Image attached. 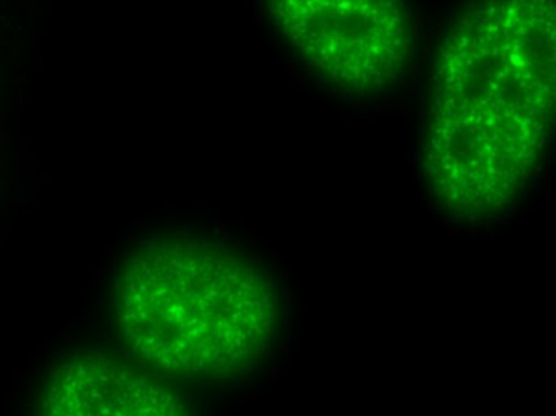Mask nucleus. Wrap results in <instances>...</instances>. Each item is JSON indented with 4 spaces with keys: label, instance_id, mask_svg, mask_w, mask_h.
<instances>
[{
    "label": "nucleus",
    "instance_id": "7ed1b4c3",
    "mask_svg": "<svg viewBox=\"0 0 556 416\" xmlns=\"http://www.w3.org/2000/svg\"><path fill=\"white\" fill-rule=\"evenodd\" d=\"M288 43L348 92L392 86L408 66L413 28L403 0H266Z\"/></svg>",
    "mask_w": 556,
    "mask_h": 416
},
{
    "label": "nucleus",
    "instance_id": "f03ea898",
    "mask_svg": "<svg viewBox=\"0 0 556 416\" xmlns=\"http://www.w3.org/2000/svg\"><path fill=\"white\" fill-rule=\"evenodd\" d=\"M116 317L129 346L159 369L229 377L268 351L278 295L252 263L198 240H165L123 273Z\"/></svg>",
    "mask_w": 556,
    "mask_h": 416
},
{
    "label": "nucleus",
    "instance_id": "20e7f679",
    "mask_svg": "<svg viewBox=\"0 0 556 416\" xmlns=\"http://www.w3.org/2000/svg\"><path fill=\"white\" fill-rule=\"evenodd\" d=\"M38 416L188 415L167 387L141 370L102 354H80L54 370Z\"/></svg>",
    "mask_w": 556,
    "mask_h": 416
},
{
    "label": "nucleus",
    "instance_id": "f257e3e1",
    "mask_svg": "<svg viewBox=\"0 0 556 416\" xmlns=\"http://www.w3.org/2000/svg\"><path fill=\"white\" fill-rule=\"evenodd\" d=\"M555 0H477L442 41L422 168L448 213L481 219L532 184L555 123Z\"/></svg>",
    "mask_w": 556,
    "mask_h": 416
}]
</instances>
